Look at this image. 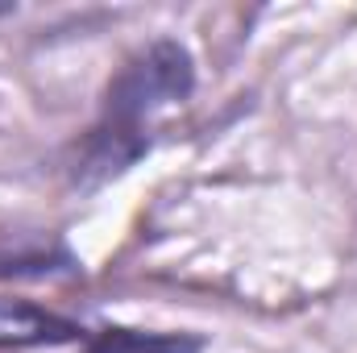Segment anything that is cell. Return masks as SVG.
<instances>
[{
    "label": "cell",
    "mask_w": 357,
    "mask_h": 353,
    "mask_svg": "<svg viewBox=\"0 0 357 353\" xmlns=\"http://www.w3.org/2000/svg\"><path fill=\"white\" fill-rule=\"evenodd\" d=\"M204 337L195 333H146V329H121L108 324L91 333L84 353H199Z\"/></svg>",
    "instance_id": "3"
},
{
    "label": "cell",
    "mask_w": 357,
    "mask_h": 353,
    "mask_svg": "<svg viewBox=\"0 0 357 353\" xmlns=\"http://www.w3.org/2000/svg\"><path fill=\"white\" fill-rule=\"evenodd\" d=\"M0 13H8V8H0Z\"/></svg>",
    "instance_id": "4"
},
{
    "label": "cell",
    "mask_w": 357,
    "mask_h": 353,
    "mask_svg": "<svg viewBox=\"0 0 357 353\" xmlns=\"http://www.w3.org/2000/svg\"><path fill=\"white\" fill-rule=\"evenodd\" d=\"M191 91H195V63L183 42L158 38L142 46L104 91L100 121L91 125L75 163V183L100 187L108 179L125 175L150 150L158 117L178 108Z\"/></svg>",
    "instance_id": "1"
},
{
    "label": "cell",
    "mask_w": 357,
    "mask_h": 353,
    "mask_svg": "<svg viewBox=\"0 0 357 353\" xmlns=\"http://www.w3.org/2000/svg\"><path fill=\"white\" fill-rule=\"evenodd\" d=\"M84 341V329L29 299H0V350H38Z\"/></svg>",
    "instance_id": "2"
}]
</instances>
